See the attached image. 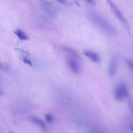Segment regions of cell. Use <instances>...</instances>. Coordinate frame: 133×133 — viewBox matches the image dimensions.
Instances as JSON below:
<instances>
[{"instance_id":"cell-2","label":"cell","mask_w":133,"mask_h":133,"mask_svg":"<svg viewBox=\"0 0 133 133\" xmlns=\"http://www.w3.org/2000/svg\"><path fill=\"white\" fill-rule=\"evenodd\" d=\"M85 56L87 57L93 62L99 63L101 61V58L100 56L95 52L89 50H85L84 52Z\"/></svg>"},{"instance_id":"cell-11","label":"cell","mask_w":133,"mask_h":133,"mask_svg":"<svg viewBox=\"0 0 133 133\" xmlns=\"http://www.w3.org/2000/svg\"><path fill=\"white\" fill-rule=\"evenodd\" d=\"M16 50L21 52L23 54L28 56L29 54V53L27 51H25L22 49L20 48H16L15 49Z\"/></svg>"},{"instance_id":"cell-14","label":"cell","mask_w":133,"mask_h":133,"mask_svg":"<svg viewBox=\"0 0 133 133\" xmlns=\"http://www.w3.org/2000/svg\"><path fill=\"white\" fill-rule=\"evenodd\" d=\"M9 133H15L13 132L12 131H10L9 132Z\"/></svg>"},{"instance_id":"cell-1","label":"cell","mask_w":133,"mask_h":133,"mask_svg":"<svg viewBox=\"0 0 133 133\" xmlns=\"http://www.w3.org/2000/svg\"><path fill=\"white\" fill-rule=\"evenodd\" d=\"M129 92L126 84L123 82L119 83L116 85L114 90L116 100L121 101L129 96Z\"/></svg>"},{"instance_id":"cell-7","label":"cell","mask_w":133,"mask_h":133,"mask_svg":"<svg viewBox=\"0 0 133 133\" xmlns=\"http://www.w3.org/2000/svg\"><path fill=\"white\" fill-rule=\"evenodd\" d=\"M31 119L32 120L34 123L39 126L42 128H45V125L43 121L35 117H32Z\"/></svg>"},{"instance_id":"cell-5","label":"cell","mask_w":133,"mask_h":133,"mask_svg":"<svg viewBox=\"0 0 133 133\" xmlns=\"http://www.w3.org/2000/svg\"><path fill=\"white\" fill-rule=\"evenodd\" d=\"M68 66L72 72L75 74H78L79 71V65L77 62L72 59H68L67 60Z\"/></svg>"},{"instance_id":"cell-13","label":"cell","mask_w":133,"mask_h":133,"mask_svg":"<svg viewBox=\"0 0 133 133\" xmlns=\"http://www.w3.org/2000/svg\"><path fill=\"white\" fill-rule=\"evenodd\" d=\"M3 67L1 64H0V69H3Z\"/></svg>"},{"instance_id":"cell-12","label":"cell","mask_w":133,"mask_h":133,"mask_svg":"<svg viewBox=\"0 0 133 133\" xmlns=\"http://www.w3.org/2000/svg\"><path fill=\"white\" fill-rule=\"evenodd\" d=\"M87 1L90 4L92 5H95L96 4L95 1H93V0H91V1Z\"/></svg>"},{"instance_id":"cell-15","label":"cell","mask_w":133,"mask_h":133,"mask_svg":"<svg viewBox=\"0 0 133 133\" xmlns=\"http://www.w3.org/2000/svg\"><path fill=\"white\" fill-rule=\"evenodd\" d=\"M2 94V92L1 90H0V94Z\"/></svg>"},{"instance_id":"cell-6","label":"cell","mask_w":133,"mask_h":133,"mask_svg":"<svg viewBox=\"0 0 133 133\" xmlns=\"http://www.w3.org/2000/svg\"><path fill=\"white\" fill-rule=\"evenodd\" d=\"M16 35L21 40H28L29 39V37L23 31L20 29H17L14 31Z\"/></svg>"},{"instance_id":"cell-10","label":"cell","mask_w":133,"mask_h":133,"mask_svg":"<svg viewBox=\"0 0 133 133\" xmlns=\"http://www.w3.org/2000/svg\"><path fill=\"white\" fill-rule=\"evenodd\" d=\"M45 118L48 122H50L52 120V116L50 114H47L45 115Z\"/></svg>"},{"instance_id":"cell-8","label":"cell","mask_w":133,"mask_h":133,"mask_svg":"<svg viewBox=\"0 0 133 133\" xmlns=\"http://www.w3.org/2000/svg\"><path fill=\"white\" fill-rule=\"evenodd\" d=\"M23 61L24 63L28 64L31 67H32V64L31 61L24 57H23Z\"/></svg>"},{"instance_id":"cell-3","label":"cell","mask_w":133,"mask_h":133,"mask_svg":"<svg viewBox=\"0 0 133 133\" xmlns=\"http://www.w3.org/2000/svg\"><path fill=\"white\" fill-rule=\"evenodd\" d=\"M108 2L110 5L111 10L114 13L116 16L122 22L125 20L126 19L116 5L111 1H108Z\"/></svg>"},{"instance_id":"cell-4","label":"cell","mask_w":133,"mask_h":133,"mask_svg":"<svg viewBox=\"0 0 133 133\" xmlns=\"http://www.w3.org/2000/svg\"><path fill=\"white\" fill-rule=\"evenodd\" d=\"M118 66V61L115 57H113L111 59L109 67V74L111 77L115 75Z\"/></svg>"},{"instance_id":"cell-9","label":"cell","mask_w":133,"mask_h":133,"mask_svg":"<svg viewBox=\"0 0 133 133\" xmlns=\"http://www.w3.org/2000/svg\"><path fill=\"white\" fill-rule=\"evenodd\" d=\"M126 62L128 66L132 69L133 66L132 61L130 59H127L126 60Z\"/></svg>"}]
</instances>
